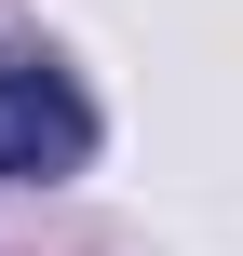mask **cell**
I'll use <instances>...</instances> for the list:
<instances>
[{
  "label": "cell",
  "instance_id": "1",
  "mask_svg": "<svg viewBox=\"0 0 243 256\" xmlns=\"http://www.w3.org/2000/svg\"><path fill=\"white\" fill-rule=\"evenodd\" d=\"M81 148H95V108H81V81L68 68H41V54H0V176H81Z\"/></svg>",
  "mask_w": 243,
  "mask_h": 256
}]
</instances>
